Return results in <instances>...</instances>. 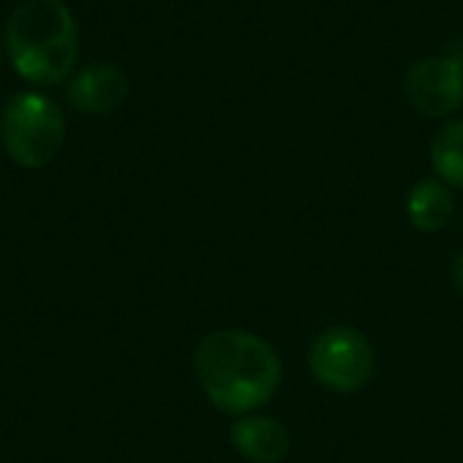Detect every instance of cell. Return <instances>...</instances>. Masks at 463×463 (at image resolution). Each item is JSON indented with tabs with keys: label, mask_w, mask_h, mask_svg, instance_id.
<instances>
[{
	"label": "cell",
	"mask_w": 463,
	"mask_h": 463,
	"mask_svg": "<svg viewBox=\"0 0 463 463\" xmlns=\"http://www.w3.org/2000/svg\"><path fill=\"white\" fill-rule=\"evenodd\" d=\"M195 374L206 399L228 415L266 407L282 380L277 350L250 331H214L195 350Z\"/></svg>",
	"instance_id": "1"
},
{
	"label": "cell",
	"mask_w": 463,
	"mask_h": 463,
	"mask_svg": "<svg viewBox=\"0 0 463 463\" xmlns=\"http://www.w3.org/2000/svg\"><path fill=\"white\" fill-rule=\"evenodd\" d=\"M11 68L30 84H60L79 60V27L62 0H22L5 24Z\"/></svg>",
	"instance_id": "2"
},
{
	"label": "cell",
	"mask_w": 463,
	"mask_h": 463,
	"mask_svg": "<svg viewBox=\"0 0 463 463\" xmlns=\"http://www.w3.org/2000/svg\"><path fill=\"white\" fill-rule=\"evenodd\" d=\"M0 138L8 157L22 168L52 163L65 138L60 106L41 92H19L8 100L0 119Z\"/></svg>",
	"instance_id": "3"
},
{
	"label": "cell",
	"mask_w": 463,
	"mask_h": 463,
	"mask_svg": "<svg viewBox=\"0 0 463 463\" xmlns=\"http://www.w3.org/2000/svg\"><path fill=\"white\" fill-rule=\"evenodd\" d=\"M374 350L355 328H328L309 350L315 380L334 393H355L374 377Z\"/></svg>",
	"instance_id": "4"
},
{
	"label": "cell",
	"mask_w": 463,
	"mask_h": 463,
	"mask_svg": "<svg viewBox=\"0 0 463 463\" xmlns=\"http://www.w3.org/2000/svg\"><path fill=\"white\" fill-rule=\"evenodd\" d=\"M410 103L429 117H448L463 100V62L456 57H426L404 79Z\"/></svg>",
	"instance_id": "5"
},
{
	"label": "cell",
	"mask_w": 463,
	"mask_h": 463,
	"mask_svg": "<svg viewBox=\"0 0 463 463\" xmlns=\"http://www.w3.org/2000/svg\"><path fill=\"white\" fill-rule=\"evenodd\" d=\"M128 76L109 62H92L76 71L65 87V98L76 111L100 117L117 111L128 98Z\"/></svg>",
	"instance_id": "6"
},
{
	"label": "cell",
	"mask_w": 463,
	"mask_h": 463,
	"mask_svg": "<svg viewBox=\"0 0 463 463\" xmlns=\"http://www.w3.org/2000/svg\"><path fill=\"white\" fill-rule=\"evenodd\" d=\"M231 439L236 450L252 463H279L290 453V431L263 415H244L233 423Z\"/></svg>",
	"instance_id": "7"
},
{
	"label": "cell",
	"mask_w": 463,
	"mask_h": 463,
	"mask_svg": "<svg viewBox=\"0 0 463 463\" xmlns=\"http://www.w3.org/2000/svg\"><path fill=\"white\" fill-rule=\"evenodd\" d=\"M453 195L448 190V184H442L439 179H423L412 187L410 198H407V214L410 222L418 231L426 233H437L442 231L450 217H453Z\"/></svg>",
	"instance_id": "8"
},
{
	"label": "cell",
	"mask_w": 463,
	"mask_h": 463,
	"mask_svg": "<svg viewBox=\"0 0 463 463\" xmlns=\"http://www.w3.org/2000/svg\"><path fill=\"white\" fill-rule=\"evenodd\" d=\"M431 160L442 182L463 190V119L442 128L431 144Z\"/></svg>",
	"instance_id": "9"
},
{
	"label": "cell",
	"mask_w": 463,
	"mask_h": 463,
	"mask_svg": "<svg viewBox=\"0 0 463 463\" xmlns=\"http://www.w3.org/2000/svg\"><path fill=\"white\" fill-rule=\"evenodd\" d=\"M453 277H456V288H458V293H461L463 298V252L456 258V266H453Z\"/></svg>",
	"instance_id": "10"
}]
</instances>
